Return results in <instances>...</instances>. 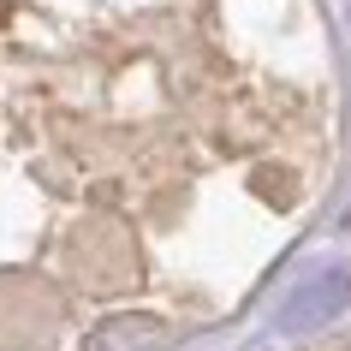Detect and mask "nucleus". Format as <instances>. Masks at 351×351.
<instances>
[{
    "instance_id": "1",
    "label": "nucleus",
    "mask_w": 351,
    "mask_h": 351,
    "mask_svg": "<svg viewBox=\"0 0 351 351\" xmlns=\"http://www.w3.org/2000/svg\"><path fill=\"white\" fill-rule=\"evenodd\" d=\"M161 322L155 315H108L101 328H90V339H84V351H149L161 346Z\"/></svg>"
}]
</instances>
